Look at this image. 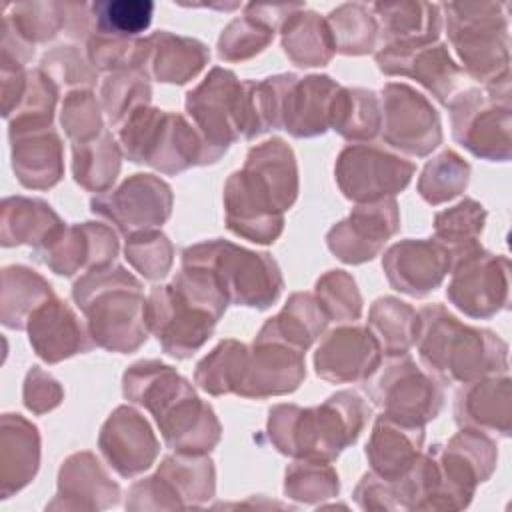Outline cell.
<instances>
[{
  "label": "cell",
  "mask_w": 512,
  "mask_h": 512,
  "mask_svg": "<svg viewBox=\"0 0 512 512\" xmlns=\"http://www.w3.org/2000/svg\"><path fill=\"white\" fill-rule=\"evenodd\" d=\"M370 418V406L352 390H340L322 404L302 408L276 404L268 410V438L272 446L296 460L332 462L354 444Z\"/></svg>",
  "instance_id": "1"
},
{
  "label": "cell",
  "mask_w": 512,
  "mask_h": 512,
  "mask_svg": "<svg viewBox=\"0 0 512 512\" xmlns=\"http://www.w3.org/2000/svg\"><path fill=\"white\" fill-rule=\"evenodd\" d=\"M226 308L224 292L206 270L182 266L170 284L150 290L146 318L162 350L186 360L212 336Z\"/></svg>",
  "instance_id": "2"
},
{
  "label": "cell",
  "mask_w": 512,
  "mask_h": 512,
  "mask_svg": "<svg viewBox=\"0 0 512 512\" xmlns=\"http://www.w3.org/2000/svg\"><path fill=\"white\" fill-rule=\"evenodd\" d=\"M414 344L424 370L448 384L508 374V344L492 330L460 322L442 304L418 310Z\"/></svg>",
  "instance_id": "3"
},
{
  "label": "cell",
  "mask_w": 512,
  "mask_h": 512,
  "mask_svg": "<svg viewBox=\"0 0 512 512\" xmlns=\"http://www.w3.org/2000/svg\"><path fill=\"white\" fill-rule=\"evenodd\" d=\"M72 298L96 346L130 354L146 342L148 298L142 282L126 268L108 264L84 272L72 286Z\"/></svg>",
  "instance_id": "4"
},
{
  "label": "cell",
  "mask_w": 512,
  "mask_h": 512,
  "mask_svg": "<svg viewBox=\"0 0 512 512\" xmlns=\"http://www.w3.org/2000/svg\"><path fill=\"white\" fill-rule=\"evenodd\" d=\"M118 144L130 162L148 164L162 174H178L222 158L182 114L150 104L118 126Z\"/></svg>",
  "instance_id": "5"
},
{
  "label": "cell",
  "mask_w": 512,
  "mask_h": 512,
  "mask_svg": "<svg viewBox=\"0 0 512 512\" xmlns=\"http://www.w3.org/2000/svg\"><path fill=\"white\" fill-rule=\"evenodd\" d=\"M448 40L464 70L484 82L510 80V18L504 2L440 4Z\"/></svg>",
  "instance_id": "6"
},
{
  "label": "cell",
  "mask_w": 512,
  "mask_h": 512,
  "mask_svg": "<svg viewBox=\"0 0 512 512\" xmlns=\"http://www.w3.org/2000/svg\"><path fill=\"white\" fill-rule=\"evenodd\" d=\"M182 266L206 270L224 292L228 304L266 310L284 288L276 260L268 252H252L234 242L214 238L182 252Z\"/></svg>",
  "instance_id": "7"
},
{
  "label": "cell",
  "mask_w": 512,
  "mask_h": 512,
  "mask_svg": "<svg viewBox=\"0 0 512 512\" xmlns=\"http://www.w3.org/2000/svg\"><path fill=\"white\" fill-rule=\"evenodd\" d=\"M452 136L474 156L490 162L510 160V80L468 88L448 100Z\"/></svg>",
  "instance_id": "8"
},
{
  "label": "cell",
  "mask_w": 512,
  "mask_h": 512,
  "mask_svg": "<svg viewBox=\"0 0 512 512\" xmlns=\"http://www.w3.org/2000/svg\"><path fill=\"white\" fill-rule=\"evenodd\" d=\"M260 82L270 130H286L294 138H312L330 128L332 102L340 88L330 76L276 74Z\"/></svg>",
  "instance_id": "9"
},
{
  "label": "cell",
  "mask_w": 512,
  "mask_h": 512,
  "mask_svg": "<svg viewBox=\"0 0 512 512\" xmlns=\"http://www.w3.org/2000/svg\"><path fill=\"white\" fill-rule=\"evenodd\" d=\"M374 374L364 388L382 414L414 426H424L440 414L444 390L438 378L416 366L408 354L390 356L388 364Z\"/></svg>",
  "instance_id": "10"
},
{
  "label": "cell",
  "mask_w": 512,
  "mask_h": 512,
  "mask_svg": "<svg viewBox=\"0 0 512 512\" xmlns=\"http://www.w3.org/2000/svg\"><path fill=\"white\" fill-rule=\"evenodd\" d=\"M446 298L466 316L488 320L508 308L510 262L490 254L478 242L456 252Z\"/></svg>",
  "instance_id": "11"
},
{
  "label": "cell",
  "mask_w": 512,
  "mask_h": 512,
  "mask_svg": "<svg viewBox=\"0 0 512 512\" xmlns=\"http://www.w3.org/2000/svg\"><path fill=\"white\" fill-rule=\"evenodd\" d=\"M214 462L206 454L166 456L156 474L132 484L126 508H188L214 496Z\"/></svg>",
  "instance_id": "12"
},
{
  "label": "cell",
  "mask_w": 512,
  "mask_h": 512,
  "mask_svg": "<svg viewBox=\"0 0 512 512\" xmlns=\"http://www.w3.org/2000/svg\"><path fill=\"white\" fill-rule=\"evenodd\" d=\"M414 164L378 144H348L336 158L334 178L340 192L356 202H378L402 192L412 176Z\"/></svg>",
  "instance_id": "13"
},
{
  "label": "cell",
  "mask_w": 512,
  "mask_h": 512,
  "mask_svg": "<svg viewBox=\"0 0 512 512\" xmlns=\"http://www.w3.org/2000/svg\"><path fill=\"white\" fill-rule=\"evenodd\" d=\"M290 206L256 170L242 166L224 186V220L230 232L250 242L272 244L284 230Z\"/></svg>",
  "instance_id": "14"
},
{
  "label": "cell",
  "mask_w": 512,
  "mask_h": 512,
  "mask_svg": "<svg viewBox=\"0 0 512 512\" xmlns=\"http://www.w3.org/2000/svg\"><path fill=\"white\" fill-rule=\"evenodd\" d=\"M184 104L196 130L222 156L232 142L244 136V82L232 70L212 68L186 94Z\"/></svg>",
  "instance_id": "15"
},
{
  "label": "cell",
  "mask_w": 512,
  "mask_h": 512,
  "mask_svg": "<svg viewBox=\"0 0 512 512\" xmlns=\"http://www.w3.org/2000/svg\"><path fill=\"white\" fill-rule=\"evenodd\" d=\"M382 140L410 156L424 158L442 142L440 116L432 102L404 82H388L380 92Z\"/></svg>",
  "instance_id": "16"
},
{
  "label": "cell",
  "mask_w": 512,
  "mask_h": 512,
  "mask_svg": "<svg viewBox=\"0 0 512 512\" xmlns=\"http://www.w3.org/2000/svg\"><path fill=\"white\" fill-rule=\"evenodd\" d=\"M90 210L124 236L162 226L172 212V188L154 174H132L116 190L90 200Z\"/></svg>",
  "instance_id": "17"
},
{
  "label": "cell",
  "mask_w": 512,
  "mask_h": 512,
  "mask_svg": "<svg viewBox=\"0 0 512 512\" xmlns=\"http://www.w3.org/2000/svg\"><path fill=\"white\" fill-rule=\"evenodd\" d=\"M400 212L394 198L356 204L352 212L326 234L328 250L346 264H362L378 256L398 232Z\"/></svg>",
  "instance_id": "18"
},
{
  "label": "cell",
  "mask_w": 512,
  "mask_h": 512,
  "mask_svg": "<svg viewBox=\"0 0 512 512\" xmlns=\"http://www.w3.org/2000/svg\"><path fill=\"white\" fill-rule=\"evenodd\" d=\"M118 236L102 222L64 226L50 242L34 250V258L60 276H74L114 262Z\"/></svg>",
  "instance_id": "19"
},
{
  "label": "cell",
  "mask_w": 512,
  "mask_h": 512,
  "mask_svg": "<svg viewBox=\"0 0 512 512\" xmlns=\"http://www.w3.org/2000/svg\"><path fill=\"white\" fill-rule=\"evenodd\" d=\"M454 264V252L436 238H406L392 244L382 258L390 286L402 294L424 298L434 292Z\"/></svg>",
  "instance_id": "20"
},
{
  "label": "cell",
  "mask_w": 512,
  "mask_h": 512,
  "mask_svg": "<svg viewBox=\"0 0 512 512\" xmlns=\"http://www.w3.org/2000/svg\"><path fill=\"white\" fill-rule=\"evenodd\" d=\"M382 362V348L368 326L340 324L318 344L314 354L316 374L332 384L366 382Z\"/></svg>",
  "instance_id": "21"
},
{
  "label": "cell",
  "mask_w": 512,
  "mask_h": 512,
  "mask_svg": "<svg viewBox=\"0 0 512 512\" xmlns=\"http://www.w3.org/2000/svg\"><path fill=\"white\" fill-rule=\"evenodd\" d=\"M376 64L386 76H408L422 84L438 102L448 104L460 80V68L440 40L428 44L378 46Z\"/></svg>",
  "instance_id": "22"
},
{
  "label": "cell",
  "mask_w": 512,
  "mask_h": 512,
  "mask_svg": "<svg viewBox=\"0 0 512 512\" xmlns=\"http://www.w3.org/2000/svg\"><path fill=\"white\" fill-rule=\"evenodd\" d=\"M98 448L110 468L122 478H132L154 464L160 444L138 410L118 406L102 424Z\"/></svg>",
  "instance_id": "23"
},
{
  "label": "cell",
  "mask_w": 512,
  "mask_h": 512,
  "mask_svg": "<svg viewBox=\"0 0 512 512\" xmlns=\"http://www.w3.org/2000/svg\"><path fill=\"white\" fill-rule=\"evenodd\" d=\"M306 376L304 352L274 340H254L238 386L242 398H270L294 392Z\"/></svg>",
  "instance_id": "24"
},
{
  "label": "cell",
  "mask_w": 512,
  "mask_h": 512,
  "mask_svg": "<svg viewBox=\"0 0 512 512\" xmlns=\"http://www.w3.org/2000/svg\"><path fill=\"white\" fill-rule=\"evenodd\" d=\"M26 332L36 356L48 364L84 354L96 346L88 326L56 294L30 314Z\"/></svg>",
  "instance_id": "25"
},
{
  "label": "cell",
  "mask_w": 512,
  "mask_h": 512,
  "mask_svg": "<svg viewBox=\"0 0 512 512\" xmlns=\"http://www.w3.org/2000/svg\"><path fill=\"white\" fill-rule=\"evenodd\" d=\"M454 420L460 428L510 436L512 386L508 374H492L462 384L454 398Z\"/></svg>",
  "instance_id": "26"
},
{
  "label": "cell",
  "mask_w": 512,
  "mask_h": 512,
  "mask_svg": "<svg viewBox=\"0 0 512 512\" xmlns=\"http://www.w3.org/2000/svg\"><path fill=\"white\" fill-rule=\"evenodd\" d=\"M12 144V168L24 188L46 190L64 174V152L58 132L48 128L8 130Z\"/></svg>",
  "instance_id": "27"
},
{
  "label": "cell",
  "mask_w": 512,
  "mask_h": 512,
  "mask_svg": "<svg viewBox=\"0 0 512 512\" xmlns=\"http://www.w3.org/2000/svg\"><path fill=\"white\" fill-rule=\"evenodd\" d=\"M168 448L184 454H208L220 442V422L212 406L190 392L156 418Z\"/></svg>",
  "instance_id": "28"
},
{
  "label": "cell",
  "mask_w": 512,
  "mask_h": 512,
  "mask_svg": "<svg viewBox=\"0 0 512 512\" xmlns=\"http://www.w3.org/2000/svg\"><path fill=\"white\" fill-rule=\"evenodd\" d=\"M120 488L92 452H76L62 462L58 494L46 508H108L118 502Z\"/></svg>",
  "instance_id": "29"
},
{
  "label": "cell",
  "mask_w": 512,
  "mask_h": 512,
  "mask_svg": "<svg viewBox=\"0 0 512 512\" xmlns=\"http://www.w3.org/2000/svg\"><path fill=\"white\" fill-rule=\"evenodd\" d=\"M422 444L424 426L404 424L380 414L366 444V458L374 474L396 480L416 464L422 454Z\"/></svg>",
  "instance_id": "30"
},
{
  "label": "cell",
  "mask_w": 512,
  "mask_h": 512,
  "mask_svg": "<svg viewBox=\"0 0 512 512\" xmlns=\"http://www.w3.org/2000/svg\"><path fill=\"white\" fill-rule=\"evenodd\" d=\"M40 466L38 428L20 414H2L0 428V492L10 498L32 482Z\"/></svg>",
  "instance_id": "31"
},
{
  "label": "cell",
  "mask_w": 512,
  "mask_h": 512,
  "mask_svg": "<svg viewBox=\"0 0 512 512\" xmlns=\"http://www.w3.org/2000/svg\"><path fill=\"white\" fill-rule=\"evenodd\" d=\"M380 46L428 44L442 32L440 4L432 2H374Z\"/></svg>",
  "instance_id": "32"
},
{
  "label": "cell",
  "mask_w": 512,
  "mask_h": 512,
  "mask_svg": "<svg viewBox=\"0 0 512 512\" xmlns=\"http://www.w3.org/2000/svg\"><path fill=\"white\" fill-rule=\"evenodd\" d=\"M210 50L204 42L188 36H176L168 30L146 38L144 74L164 84H184L198 76L208 64Z\"/></svg>",
  "instance_id": "33"
},
{
  "label": "cell",
  "mask_w": 512,
  "mask_h": 512,
  "mask_svg": "<svg viewBox=\"0 0 512 512\" xmlns=\"http://www.w3.org/2000/svg\"><path fill=\"white\" fill-rule=\"evenodd\" d=\"M122 392L126 400L144 406L156 420L194 388L172 366L160 360H140L124 372Z\"/></svg>",
  "instance_id": "34"
},
{
  "label": "cell",
  "mask_w": 512,
  "mask_h": 512,
  "mask_svg": "<svg viewBox=\"0 0 512 512\" xmlns=\"http://www.w3.org/2000/svg\"><path fill=\"white\" fill-rule=\"evenodd\" d=\"M64 226L52 206L40 198L10 196L2 202L0 240L6 248L30 244L36 250L50 242Z\"/></svg>",
  "instance_id": "35"
},
{
  "label": "cell",
  "mask_w": 512,
  "mask_h": 512,
  "mask_svg": "<svg viewBox=\"0 0 512 512\" xmlns=\"http://www.w3.org/2000/svg\"><path fill=\"white\" fill-rule=\"evenodd\" d=\"M328 324L326 314L310 292H294L284 308L268 318L254 340L282 342L294 350L306 352Z\"/></svg>",
  "instance_id": "36"
},
{
  "label": "cell",
  "mask_w": 512,
  "mask_h": 512,
  "mask_svg": "<svg viewBox=\"0 0 512 512\" xmlns=\"http://www.w3.org/2000/svg\"><path fill=\"white\" fill-rule=\"evenodd\" d=\"M284 54L300 68L326 66L334 56V42L326 18L298 8L280 26Z\"/></svg>",
  "instance_id": "37"
},
{
  "label": "cell",
  "mask_w": 512,
  "mask_h": 512,
  "mask_svg": "<svg viewBox=\"0 0 512 512\" xmlns=\"http://www.w3.org/2000/svg\"><path fill=\"white\" fill-rule=\"evenodd\" d=\"M382 110L374 90L340 86L330 112V128L350 144L370 142L380 134Z\"/></svg>",
  "instance_id": "38"
},
{
  "label": "cell",
  "mask_w": 512,
  "mask_h": 512,
  "mask_svg": "<svg viewBox=\"0 0 512 512\" xmlns=\"http://www.w3.org/2000/svg\"><path fill=\"white\" fill-rule=\"evenodd\" d=\"M54 296L52 286L28 266L12 264L2 270V312L0 320L6 328L26 330L30 314Z\"/></svg>",
  "instance_id": "39"
},
{
  "label": "cell",
  "mask_w": 512,
  "mask_h": 512,
  "mask_svg": "<svg viewBox=\"0 0 512 512\" xmlns=\"http://www.w3.org/2000/svg\"><path fill=\"white\" fill-rule=\"evenodd\" d=\"M120 160L122 148L106 128L88 142L72 144V174L84 190L108 192L118 178Z\"/></svg>",
  "instance_id": "40"
},
{
  "label": "cell",
  "mask_w": 512,
  "mask_h": 512,
  "mask_svg": "<svg viewBox=\"0 0 512 512\" xmlns=\"http://www.w3.org/2000/svg\"><path fill=\"white\" fill-rule=\"evenodd\" d=\"M368 330L378 340L382 354H408L416 342L418 312L394 296H382L370 306Z\"/></svg>",
  "instance_id": "41"
},
{
  "label": "cell",
  "mask_w": 512,
  "mask_h": 512,
  "mask_svg": "<svg viewBox=\"0 0 512 512\" xmlns=\"http://www.w3.org/2000/svg\"><path fill=\"white\" fill-rule=\"evenodd\" d=\"M334 52L344 56H362L378 44V22L370 4L346 2L326 16Z\"/></svg>",
  "instance_id": "42"
},
{
  "label": "cell",
  "mask_w": 512,
  "mask_h": 512,
  "mask_svg": "<svg viewBox=\"0 0 512 512\" xmlns=\"http://www.w3.org/2000/svg\"><path fill=\"white\" fill-rule=\"evenodd\" d=\"M248 346L238 340H222L210 354H206L194 372V382L212 396L236 394L244 366Z\"/></svg>",
  "instance_id": "43"
},
{
  "label": "cell",
  "mask_w": 512,
  "mask_h": 512,
  "mask_svg": "<svg viewBox=\"0 0 512 512\" xmlns=\"http://www.w3.org/2000/svg\"><path fill=\"white\" fill-rule=\"evenodd\" d=\"M2 24L8 26L30 46L52 40L64 32L66 12L64 2H22L10 4L4 10Z\"/></svg>",
  "instance_id": "44"
},
{
  "label": "cell",
  "mask_w": 512,
  "mask_h": 512,
  "mask_svg": "<svg viewBox=\"0 0 512 512\" xmlns=\"http://www.w3.org/2000/svg\"><path fill=\"white\" fill-rule=\"evenodd\" d=\"M94 34L112 38H136L142 34L154 14L150 0H98L90 4ZM92 34V36H94Z\"/></svg>",
  "instance_id": "45"
},
{
  "label": "cell",
  "mask_w": 512,
  "mask_h": 512,
  "mask_svg": "<svg viewBox=\"0 0 512 512\" xmlns=\"http://www.w3.org/2000/svg\"><path fill=\"white\" fill-rule=\"evenodd\" d=\"M102 112L112 126H120L132 112L150 104L152 90L148 76L140 70L110 72L102 80L100 88Z\"/></svg>",
  "instance_id": "46"
},
{
  "label": "cell",
  "mask_w": 512,
  "mask_h": 512,
  "mask_svg": "<svg viewBox=\"0 0 512 512\" xmlns=\"http://www.w3.org/2000/svg\"><path fill=\"white\" fill-rule=\"evenodd\" d=\"M470 180V166L454 150H444L426 162L418 178V194L432 206L462 194Z\"/></svg>",
  "instance_id": "47"
},
{
  "label": "cell",
  "mask_w": 512,
  "mask_h": 512,
  "mask_svg": "<svg viewBox=\"0 0 512 512\" xmlns=\"http://www.w3.org/2000/svg\"><path fill=\"white\" fill-rule=\"evenodd\" d=\"M486 210L480 202L464 198L452 208L434 216V238L446 244L454 254L476 244L484 230Z\"/></svg>",
  "instance_id": "48"
},
{
  "label": "cell",
  "mask_w": 512,
  "mask_h": 512,
  "mask_svg": "<svg viewBox=\"0 0 512 512\" xmlns=\"http://www.w3.org/2000/svg\"><path fill=\"white\" fill-rule=\"evenodd\" d=\"M314 298L328 322H354L362 314V296L354 278L344 270H328L316 280Z\"/></svg>",
  "instance_id": "49"
},
{
  "label": "cell",
  "mask_w": 512,
  "mask_h": 512,
  "mask_svg": "<svg viewBox=\"0 0 512 512\" xmlns=\"http://www.w3.org/2000/svg\"><path fill=\"white\" fill-rule=\"evenodd\" d=\"M276 28L262 18L244 12L234 18L218 38V56L226 62H242L260 54L274 38Z\"/></svg>",
  "instance_id": "50"
},
{
  "label": "cell",
  "mask_w": 512,
  "mask_h": 512,
  "mask_svg": "<svg viewBox=\"0 0 512 512\" xmlns=\"http://www.w3.org/2000/svg\"><path fill=\"white\" fill-rule=\"evenodd\" d=\"M126 260L146 280H162L174 262V246L160 230H144L126 236Z\"/></svg>",
  "instance_id": "51"
},
{
  "label": "cell",
  "mask_w": 512,
  "mask_h": 512,
  "mask_svg": "<svg viewBox=\"0 0 512 512\" xmlns=\"http://www.w3.org/2000/svg\"><path fill=\"white\" fill-rule=\"evenodd\" d=\"M338 474L330 462L296 460L286 468L284 492L300 502H322L338 494Z\"/></svg>",
  "instance_id": "52"
},
{
  "label": "cell",
  "mask_w": 512,
  "mask_h": 512,
  "mask_svg": "<svg viewBox=\"0 0 512 512\" xmlns=\"http://www.w3.org/2000/svg\"><path fill=\"white\" fill-rule=\"evenodd\" d=\"M86 56L96 70L106 74L120 70L144 72L146 38H112L94 34L86 42Z\"/></svg>",
  "instance_id": "53"
},
{
  "label": "cell",
  "mask_w": 512,
  "mask_h": 512,
  "mask_svg": "<svg viewBox=\"0 0 512 512\" xmlns=\"http://www.w3.org/2000/svg\"><path fill=\"white\" fill-rule=\"evenodd\" d=\"M38 68L56 84L58 90H66V94L72 90L92 88L98 80V70L76 46L52 48L42 56Z\"/></svg>",
  "instance_id": "54"
},
{
  "label": "cell",
  "mask_w": 512,
  "mask_h": 512,
  "mask_svg": "<svg viewBox=\"0 0 512 512\" xmlns=\"http://www.w3.org/2000/svg\"><path fill=\"white\" fill-rule=\"evenodd\" d=\"M60 122L72 144H82L96 138L104 130V124L94 92L90 88L68 92L62 102Z\"/></svg>",
  "instance_id": "55"
},
{
  "label": "cell",
  "mask_w": 512,
  "mask_h": 512,
  "mask_svg": "<svg viewBox=\"0 0 512 512\" xmlns=\"http://www.w3.org/2000/svg\"><path fill=\"white\" fill-rule=\"evenodd\" d=\"M22 396L28 410L34 414H44L62 402L64 390L48 372H44L40 366H32V370L26 374Z\"/></svg>",
  "instance_id": "56"
}]
</instances>
